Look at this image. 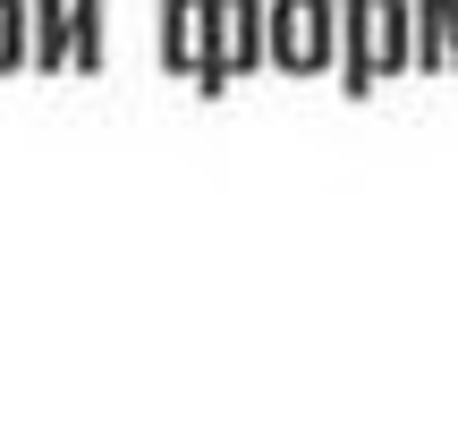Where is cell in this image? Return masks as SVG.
I'll return each instance as SVG.
<instances>
[{
    "label": "cell",
    "instance_id": "6da1fadb",
    "mask_svg": "<svg viewBox=\"0 0 458 441\" xmlns=\"http://www.w3.org/2000/svg\"><path fill=\"white\" fill-rule=\"evenodd\" d=\"M408 43H416L408 0H340V60H331V85H340L348 102L399 85L408 77Z\"/></svg>",
    "mask_w": 458,
    "mask_h": 441
},
{
    "label": "cell",
    "instance_id": "7a4b0ae2",
    "mask_svg": "<svg viewBox=\"0 0 458 441\" xmlns=\"http://www.w3.org/2000/svg\"><path fill=\"white\" fill-rule=\"evenodd\" d=\"M263 68V0H196V94L221 102Z\"/></svg>",
    "mask_w": 458,
    "mask_h": 441
},
{
    "label": "cell",
    "instance_id": "3957f363",
    "mask_svg": "<svg viewBox=\"0 0 458 441\" xmlns=\"http://www.w3.org/2000/svg\"><path fill=\"white\" fill-rule=\"evenodd\" d=\"M263 60L280 77H331V60H340V0H263Z\"/></svg>",
    "mask_w": 458,
    "mask_h": 441
},
{
    "label": "cell",
    "instance_id": "277c9868",
    "mask_svg": "<svg viewBox=\"0 0 458 441\" xmlns=\"http://www.w3.org/2000/svg\"><path fill=\"white\" fill-rule=\"evenodd\" d=\"M416 43H408V77H450V43H458V0H408Z\"/></svg>",
    "mask_w": 458,
    "mask_h": 441
},
{
    "label": "cell",
    "instance_id": "5b68a950",
    "mask_svg": "<svg viewBox=\"0 0 458 441\" xmlns=\"http://www.w3.org/2000/svg\"><path fill=\"white\" fill-rule=\"evenodd\" d=\"M26 68L68 77V0H26Z\"/></svg>",
    "mask_w": 458,
    "mask_h": 441
},
{
    "label": "cell",
    "instance_id": "8992f818",
    "mask_svg": "<svg viewBox=\"0 0 458 441\" xmlns=\"http://www.w3.org/2000/svg\"><path fill=\"white\" fill-rule=\"evenodd\" d=\"M111 9L102 0H68V77H102V60H111Z\"/></svg>",
    "mask_w": 458,
    "mask_h": 441
},
{
    "label": "cell",
    "instance_id": "52a82bcc",
    "mask_svg": "<svg viewBox=\"0 0 458 441\" xmlns=\"http://www.w3.org/2000/svg\"><path fill=\"white\" fill-rule=\"evenodd\" d=\"M153 51H162V77H196V0L153 9Z\"/></svg>",
    "mask_w": 458,
    "mask_h": 441
},
{
    "label": "cell",
    "instance_id": "ba28073f",
    "mask_svg": "<svg viewBox=\"0 0 458 441\" xmlns=\"http://www.w3.org/2000/svg\"><path fill=\"white\" fill-rule=\"evenodd\" d=\"M26 68V0H0V77Z\"/></svg>",
    "mask_w": 458,
    "mask_h": 441
}]
</instances>
